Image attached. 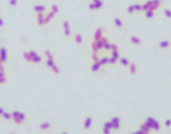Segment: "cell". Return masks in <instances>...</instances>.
Listing matches in <instances>:
<instances>
[{
	"label": "cell",
	"instance_id": "cell-1",
	"mask_svg": "<svg viewBox=\"0 0 171 134\" xmlns=\"http://www.w3.org/2000/svg\"><path fill=\"white\" fill-rule=\"evenodd\" d=\"M58 11H60V7L57 6V4H51V10L48 11H45V14H44V20H45V25L47 24H50V23L54 20V17L58 14Z\"/></svg>",
	"mask_w": 171,
	"mask_h": 134
},
{
	"label": "cell",
	"instance_id": "cell-2",
	"mask_svg": "<svg viewBox=\"0 0 171 134\" xmlns=\"http://www.w3.org/2000/svg\"><path fill=\"white\" fill-rule=\"evenodd\" d=\"M11 120L14 122L16 124H23L26 122V114L20 110H14V112H11Z\"/></svg>",
	"mask_w": 171,
	"mask_h": 134
},
{
	"label": "cell",
	"instance_id": "cell-3",
	"mask_svg": "<svg viewBox=\"0 0 171 134\" xmlns=\"http://www.w3.org/2000/svg\"><path fill=\"white\" fill-rule=\"evenodd\" d=\"M144 122L150 126L151 131H159V130H160V122H159L157 119H154L153 116H147V117L144 119Z\"/></svg>",
	"mask_w": 171,
	"mask_h": 134
},
{
	"label": "cell",
	"instance_id": "cell-4",
	"mask_svg": "<svg viewBox=\"0 0 171 134\" xmlns=\"http://www.w3.org/2000/svg\"><path fill=\"white\" fill-rule=\"evenodd\" d=\"M119 56H120L119 49H112L110 51V55H109V65H116L119 61Z\"/></svg>",
	"mask_w": 171,
	"mask_h": 134
},
{
	"label": "cell",
	"instance_id": "cell-5",
	"mask_svg": "<svg viewBox=\"0 0 171 134\" xmlns=\"http://www.w3.org/2000/svg\"><path fill=\"white\" fill-rule=\"evenodd\" d=\"M110 124H112V131H119L120 130V126H122V120H120V117H116V116H113V117H110Z\"/></svg>",
	"mask_w": 171,
	"mask_h": 134
},
{
	"label": "cell",
	"instance_id": "cell-6",
	"mask_svg": "<svg viewBox=\"0 0 171 134\" xmlns=\"http://www.w3.org/2000/svg\"><path fill=\"white\" fill-rule=\"evenodd\" d=\"M28 54L31 56V64H41L43 62V56L40 55L37 51H28Z\"/></svg>",
	"mask_w": 171,
	"mask_h": 134
},
{
	"label": "cell",
	"instance_id": "cell-7",
	"mask_svg": "<svg viewBox=\"0 0 171 134\" xmlns=\"http://www.w3.org/2000/svg\"><path fill=\"white\" fill-rule=\"evenodd\" d=\"M9 61V52L6 47H0V64H6Z\"/></svg>",
	"mask_w": 171,
	"mask_h": 134
},
{
	"label": "cell",
	"instance_id": "cell-8",
	"mask_svg": "<svg viewBox=\"0 0 171 134\" xmlns=\"http://www.w3.org/2000/svg\"><path fill=\"white\" fill-rule=\"evenodd\" d=\"M102 65L99 64V61H92V65H91V71L93 72V74H98V72H100L102 71Z\"/></svg>",
	"mask_w": 171,
	"mask_h": 134
},
{
	"label": "cell",
	"instance_id": "cell-9",
	"mask_svg": "<svg viewBox=\"0 0 171 134\" xmlns=\"http://www.w3.org/2000/svg\"><path fill=\"white\" fill-rule=\"evenodd\" d=\"M62 28H64V35L65 37H72V31H71V25L68 21L62 23Z\"/></svg>",
	"mask_w": 171,
	"mask_h": 134
},
{
	"label": "cell",
	"instance_id": "cell-10",
	"mask_svg": "<svg viewBox=\"0 0 171 134\" xmlns=\"http://www.w3.org/2000/svg\"><path fill=\"white\" fill-rule=\"evenodd\" d=\"M44 14L45 13H35V20H37V24L40 27L45 25V20H44Z\"/></svg>",
	"mask_w": 171,
	"mask_h": 134
},
{
	"label": "cell",
	"instance_id": "cell-11",
	"mask_svg": "<svg viewBox=\"0 0 171 134\" xmlns=\"http://www.w3.org/2000/svg\"><path fill=\"white\" fill-rule=\"evenodd\" d=\"M139 129L143 131L144 134H149V133H151V129H150V126L146 122H141V123L139 124Z\"/></svg>",
	"mask_w": 171,
	"mask_h": 134
},
{
	"label": "cell",
	"instance_id": "cell-12",
	"mask_svg": "<svg viewBox=\"0 0 171 134\" xmlns=\"http://www.w3.org/2000/svg\"><path fill=\"white\" fill-rule=\"evenodd\" d=\"M103 37V28L102 27H98L96 30H95V33H93V40L98 41V40H100Z\"/></svg>",
	"mask_w": 171,
	"mask_h": 134
},
{
	"label": "cell",
	"instance_id": "cell-13",
	"mask_svg": "<svg viewBox=\"0 0 171 134\" xmlns=\"http://www.w3.org/2000/svg\"><path fill=\"white\" fill-rule=\"evenodd\" d=\"M102 133H105V134H110V133H112V124H110V122H109V120L103 123V127H102Z\"/></svg>",
	"mask_w": 171,
	"mask_h": 134
},
{
	"label": "cell",
	"instance_id": "cell-14",
	"mask_svg": "<svg viewBox=\"0 0 171 134\" xmlns=\"http://www.w3.org/2000/svg\"><path fill=\"white\" fill-rule=\"evenodd\" d=\"M129 75H136L137 74V65L134 64V62H129Z\"/></svg>",
	"mask_w": 171,
	"mask_h": 134
},
{
	"label": "cell",
	"instance_id": "cell-15",
	"mask_svg": "<svg viewBox=\"0 0 171 134\" xmlns=\"http://www.w3.org/2000/svg\"><path fill=\"white\" fill-rule=\"evenodd\" d=\"M92 124H93V119L92 117H85V120H84V129L85 130H89L91 127H92Z\"/></svg>",
	"mask_w": 171,
	"mask_h": 134
},
{
	"label": "cell",
	"instance_id": "cell-16",
	"mask_svg": "<svg viewBox=\"0 0 171 134\" xmlns=\"http://www.w3.org/2000/svg\"><path fill=\"white\" fill-rule=\"evenodd\" d=\"M163 4V0H151V10L157 11Z\"/></svg>",
	"mask_w": 171,
	"mask_h": 134
},
{
	"label": "cell",
	"instance_id": "cell-17",
	"mask_svg": "<svg viewBox=\"0 0 171 134\" xmlns=\"http://www.w3.org/2000/svg\"><path fill=\"white\" fill-rule=\"evenodd\" d=\"M33 11H34V13H45V11H47V7L43 6V4H35V6H33Z\"/></svg>",
	"mask_w": 171,
	"mask_h": 134
},
{
	"label": "cell",
	"instance_id": "cell-18",
	"mask_svg": "<svg viewBox=\"0 0 171 134\" xmlns=\"http://www.w3.org/2000/svg\"><path fill=\"white\" fill-rule=\"evenodd\" d=\"M129 40H130V43H132V44H134V45H141V43H143V41H141V38H140V37H137V35H130V38H129Z\"/></svg>",
	"mask_w": 171,
	"mask_h": 134
},
{
	"label": "cell",
	"instance_id": "cell-19",
	"mask_svg": "<svg viewBox=\"0 0 171 134\" xmlns=\"http://www.w3.org/2000/svg\"><path fill=\"white\" fill-rule=\"evenodd\" d=\"M72 37H74V41L76 44H82V43H84V35H82V34L76 33V34H74Z\"/></svg>",
	"mask_w": 171,
	"mask_h": 134
},
{
	"label": "cell",
	"instance_id": "cell-20",
	"mask_svg": "<svg viewBox=\"0 0 171 134\" xmlns=\"http://www.w3.org/2000/svg\"><path fill=\"white\" fill-rule=\"evenodd\" d=\"M141 13H143V16H144L146 19H153V17L156 16V11L151 10V9H149V10H146V11H141Z\"/></svg>",
	"mask_w": 171,
	"mask_h": 134
},
{
	"label": "cell",
	"instance_id": "cell-21",
	"mask_svg": "<svg viewBox=\"0 0 171 134\" xmlns=\"http://www.w3.org/2000/svg\"><path fill=\"white\" fill-rule=\"evenodd\" d=\"M170 44H171L170 40H163L160 44H159V48H160V49H167V48L170 47Z\"/></svg>",
	"mask_w": 171,
	"mask_h": 134
},
{
	"label": "cell",
	"instance_id": "cell-22",
	"mask_svg": "<svg viewBox=\"0 0 171 134\" xmlns=\"http://www.w3.org/2000/svg\"><path fill=\"white\" fill-rule=\"evenodd\" d=\"M118 62H120V64H122L123 67H127V65H129V62H130V61H129V58H127V56L120 55V56H119V61H118Z\"/></svg>",
	"mask_w": 171,
	"mask_h": 134
},
{
	"label": "cell",
	"instance_id": "cell-23",
	"mask_svg": "<svg viewBox=\"0 0 171 134\" xmlns=\"http://www.w3.org/2000/svg\"><path fill=\"white\" fill-rule=\"evenodd\" d=\"M151 9V0H146V1H143V4H141V11H146Z\"/></svg>",
	"mask_w": 171,
	"mask_h": 134
},
{
	"label": "cell",
	"instance_id": "cell-24",
	"mask_svg": "<svg viewBox=\"0 0 171 134\" xmlns=\"http://www.w3.org/2000/svg\"><path fill=\"white\" fill-rule=\"evenodd\" d=\"M50 127H51V123H50V122H43V123L40 124V130H41V131L50 130Z\"/></svg>",
	"mask_w": 171,
	"mask_h": 134
},
{
	"label": "cell",
	"instance_id": "cell-25",
	"mask_svg": "<svg viewBox=\"0 0 171 134\" xmlns=\"http://www.w3.org/2000/svg\"><path fill=\"white\" fill-rule=\"evenodd\" d=\"M99 64L102 65V67H105V65H109V56H100L99 59Z\"/></svg>",
	"mask_w": 171,
	"mask_h": 134
},
{
	"label": "cell",
	"instance_id": "cell-26",
	"mask_svg": "<svg viewBox=\"0 0 171 134\" xmlns=\"http://www.w3.org/2000/svg\"><path fill=\"white\" fill-rule=\"evenodd\" d=\"M110 44H112V43L107 40L106 37H103V49H105V51H110Z\"/></svg>",
	"mask_w": 171,
	"mask_h": 134
},
{
	"label": "cell",
	"instance_id": "cell-27",
	"mask_svg": "<svg viewBox=\"0 0 171 134\" xmlns=\"http://www.w3.org/2000/svg\"><path fill=\"white\" fill-rule=\"evenodd\" d=\"M113 23H115V25H116L118 28H123V21H122V19L113 17Z\"/></svg>",
	"mask_w": 171,
	"mask_h": 134
},
{
	"label": "cell",
	"instance_id": "cell-28",
	"mask_svg": "<svg viewBox=\"0 0 171 134\" xmlns=\"http://www.w3.org/2000/svg\"><path fill=\"white\" fill-rule=\"evenodd\" d=\"M45 65L48 68L54 67V65H55V59H54V58H45Z\"/></svg>",
	"mask_w": 171,
	"mask_h": 134
},
{
	"label": "cell",
	"instance_id": "cell-29",
	"mask_svg": "<svg viewBox=\"0 0 171 134\" xmlns=\"http://www.w3.org/2000/svg\"><path fill=\"white\" fill-rule=\"evenodd\" d=\"M93 3H95V6H96V10H100L102 7H103V1L102 0H92Z\"/></svg>",
	"mask_w": 171,
	"mask_h": 134
},
{
	"label": "cell",
	"instance_id": "cell-30",
	"mask_svg": "<svg viewBox=\"0 0 171 134\" xmlns=\"http://www.w3.org/2000/svg\"><path fill=\"white\" fill-rule=\"evenodd\" d=\"M23 58H24L27 62L31 64V56H30V54H28V51H24V52H23Z\"/></svg>",
	"mask_w": 171,
	"mask_h": 134
},
{
	"label": "cell",
	"instance_id": "cell-31",
	"mask_svg": "<svg viewBox=\"0 0 171 134\" xmlns=\"http://www.w3.org/2000/svg\"><path fill=\"white\" fill-rule=\"evenodd\" d=\"M51 71H53V74H55V75H58V74L61 72V69H60V67H58L57 64H55L54 67H51Z\"/></svg>",
	"mask_w": 171,
	"mask_h": 134
},
{
	"label": "cell",
	"instance_id": "cell-32",
	"mask_svg": "<svg viewBox=\"0 0 171 134\" xmlns=\"http://www.w3.org/2000/svg\"><path fill=\"white\" fill-rule=\"evenodd\" d=\"M1 117H3V119H6V120H11V113H9V112H6V110H4V113L1 114Z\"/></svg>",
	"mask_w": 171,
	"mask_h": 134
},
{
	"label": "cell",
	"instance_id": "cell-33",
	"mask_svg": "<svg viewBox=\"0 0 171 134\" xmlns=\"http://www.w3.org/2000/svg\"><path fill=\"white\" fill-rule=\"evenodd\" d=\"M163 14H164V17L170 19V17H171V10H170V9H165V10L163 11Z\"/></svg>",
	"mask_w": 171,
	"mask_h": 134
},
{
	"label": "cell",
	"instance_id": "cell-34",
	"mask_svg": "<svg viewBox=\"0 0 171 134\" xmlns=\"http://www.w3.org/2000/svg\"><path fill=\"white\" fill-rule=\"evenodd\" d=\"M44 55L47 56V58H54L53 52H51V51H50V49H45V51H44Z\"/></svg>",
	"mask_w": 171,
	"mask_h": 134
},
{
	"label": "cell",
	"instance_id": "cell-35",
	"mask_svg": "<svg viewBox=\"0 0 171 134\" xmlns=\"http://www.w3.org/2000/svg\"><path fill=\"white\" fill-rule=\"evenodd\" d=\"M133 6H134V11H141V4H139V3H133Z\"/></svg>",
	"mask_w": 171,
	"mask_h": 134
},
{
	"label": "cell",
	"instance_id": "cell-36",
	"mask_svg": "<svg viewBox=\"0 0 171 134\" xmlns=\"http://www.w3.org/2000/svg\"><path fill=\"white\" fill-rule=\"evenodd\" d=\"M88 7H89V10H96V6H95V3H93V1H89Z\"/></svg>",
	"mask_w": 171,
	"mask_h": 134
},
{
	"label": "cell",
	"instance_id": "cell-37",
	"mask_svg": "<svg viewBox=\"0 0 171 134\" xmlns=\"http://www.w3.org/2000/svg\"><path fill=\"white\" fill-rule=\"evenodd\" d=\"M127 13L129 14H133V13H134V6H133V4H130L127 7Z\"/></svg>",
	"mask_w": 171,
	"mask_h": 134
},
{
	"label": "cell",
	"instance_id": "cell-38",
	"mask_svg": "<svg viewBox=\"0 0 171 134\" xmlns=\"http://www.w3.org/2000/svg\"><path fill=\"white\" fill-rule=\"evenodd\" d=\"M9 4L13 6V7H16V6L19 4V0H9Z\"/></svg>",
	"mask_w": 171,
	"mask_h": 134
},
{
	"label": "cell",
	"instance_id": "cell-39",
	"mask_svg": "<svg viewBox=\"0 0 171 134\" xmlns=\"http://www.w3.org/2000/svg\"><path fill=\"white\" fill-rule=\"evenodd\" d=\"M6 82H7V78H6V76H0V86L4 85Z\"/></svg>",
	"mask_w": 171,
	"mask_h": 134
},
{
	"label": "cell",
	"instance_id": "cell-40",
	"mask_svg": "<svg viewBox=\"0 0 171 134\" xmlns=\"http://www.w3.org/2000/svg\"><path fill=\"white\" fill-rule=\"evenodd\" d=\"M112 49H119V47L116 44H110V51H112Z\"/></svg>",
	"mask_w": 171,
	"mask_h": 134
},
{
	"label": "cell",
	"instance_id": "cell-41",
	"mask_svg": "<svg viewBox=\"0 0 171 134\" xmlns=\"http://www.w3.org/2000/svg\"><path fill=\"white\" fill-rule=\"evenodd\" d=\"M164 124H165L167 127H170V126H171V120H170V119H167V120L164 122Z\"/></svg>",
	"mask_w": 171,
	"mask_h": 134
},
{
	"label": "cell",
	"instance_id": "cell-42",
	"mask_svg": "<svg viewBox=\"0 0 171 134\" xmlns=\"http://www.w3.org/2000/svg\"><path fill=\"white\" fill-rule=\"evenodd\" d=\"M0 27H4V20H3V17H0Z\"/></svg>",
	"mask_w": 171,
	"mask_h": 134
},
{
	"label": "cell",
	"instance_id": "cell-43",
	"mask_svg": "<svg viewBox=\"0 0 171 134\" xmlns=\"http://www.w3.org/2000/svg\"><path fill=\"white\" fill-rule=\"evenodd\" d=\"M133 133H134V134H144L141 130H140V129H139V130H136V131H133Z\"/></svg>",
	"mask_w": 171,
	"mask_h": 134
},
{
	"label": "cell",
	"instance_id": "cell-44",
	"mask_svg": "<svg viewBox=\"0 0 171 134\" xmlns=\"http://www.w3.org/2000/svg\"><path fill=\"white\" fill-rule=\"evenodd\" d=\"M3 113H4V109H3V107H0V116H1Z\"/></svg>",
	"mask_w": 171,
	"mask_h": 134
}]
</instances>
